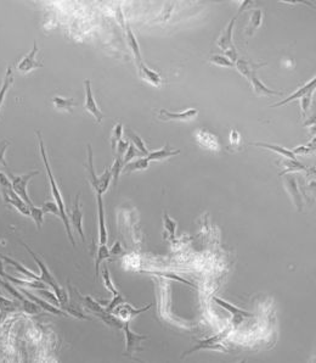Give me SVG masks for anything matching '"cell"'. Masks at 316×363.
<instances>
[{
  "instance_id": "cell-18",
  "label": "cell",
  "mask_w": 316,
  "mask_h": 363,
  "mask_svg": "<svg viewBox=\"0 0 316 363\" xmlns=\"http://www.w3.org/2000/svg\"><path fill=\"white\" fill-rule=\"evenodd\" d=\"M266 63H254L251 62L248 60H244V59H237L235 62L236 68L238 70V72L243 76L244 78H247L248 81H251V78L256 75V71L258 68H261L262 66H265Z\"/></svg>"
},
{
  "instance_id": "cell-17",
  "label": "cell",
  "mask_w": 316,
  "mask_h": 363,
  "mask_svg": "<svg viewBox=\"0 0 316 363\" xmlns=\"http://www.w3.org/2000/svg\"><path fill=\"white\" fill-rule=\"evenodd\" d=\"M236 20H237V17L235 16L230 22H229L228 27H226L225 30L221 32L220 37H219L218 40H216V45H218L221 50H224V52L235 48L233 44V28L234 26H235Z\"/></svg>"
},
{
  "instance_id": "cell-27",
  "label": "cell",
  "mask_w": 316,
  "mask_h": 363,
  "mask_svg": "<svg viewBox=\"0 0 316 363\" xmlns=\"http://www.w3.org/2000/svg\"><path fill=\"white\" fill-rule=\"evenodd\" d=\"M127 43H128L129 48H131L132 55L135 56L136 62L141 63L142 59H141V52H140L139 43H137L136 37L134 35V33H132V30H131V27H127Z\"/></svg>"
},
{
  "instance_id": "cell-50",
  "label": "cell",
  "mask_w": 316,
  "mask_h": 363,
  "mask_svg": "<svg viewBox=\"0 0 316 363\" xmlns=\"http://www.w3.org/2000/svg\"><path fill=\"white\" fill-rule=\"evenodd\" d=\"M314 151V148H312V145H299V147H295L292 150V152L295 156L297 155H310Z\"/></svg>"
},
{
  "instance_id": "cell-19",
  "label": "cell",
  "mask_w": 316,
  "mask_h": 363,
  "mask_svg": "<svg viewBox=\"0 0 316 363\" xmlns=\"http://www.w3.org/2000/svg\"><path fill=\"white\" fill-rule=\"evenodd\" d=\"M137 71H139V76L144 79L145 82H147L149 84L154 87H160L163 83V79L159 76V73H157L156 71L151 70V68L147 67L144 62L137 63Z\"/></svg>"
},
{
  "instance_id": "cell-55",
  "label": "cell",
  "mask_w": 316,
  "mask_h": 363,
  "mask_svg": "<svg viewBox=\"0 0 316 363\" xmlns=\"http://www.w3.org/2000/svg\"><path fill=\"white\" fill-rule=\"evenodd\" d=\"M239 140H241V135H239V133L237 132V129H231V133H230V143L233 145H237L239 143Z\"/></svg>"
},
{
  "instance_id": "cell-4",
  "label": "cell",
  "mask_w": 316,
  "mask_h": 363,
  "mask_svg": "<svg viewBox=\"0 0 316 363\" xmlns=\"http://www.w3.org/2000/svg\"><path fill=\"white\" fill-rule=\"evenodd\" d=\"M231 329H233L231 327H226L225 331L221 332V333L216 334V335H214V336L207 337V339H205V340H200V341H198V344L195 345L192 349L187 350V351L184 352V354H183V357L188 356V355L192 354V352L200 351V350H215V351L228 352V350L225 349V346H223V345L220 344V341L223 339H225V337L229 335V333L231 332Z\"/></svg>"
},
{
  "instance_id": "cell-6",
  "label": "cell",
  "mask_w": 316,
  "mask_h": 363,
  "mask_svg": "<svg viewBox=\"0 0 316 363\" xmlns=\"http://www.w3.org/2000/svg\"><path fill=\"white\" fill-rule=\"evenodd\" d=\"M122 329L126 334V354L124 355L128 357H132L136 351H142L144 349L141 347V342L149 339V336L134 333L129 327V322H126Z\"/></svg>"
},
{
  "instance_id": "cell-33",
  "label": "cell",
  "mask_w": 316,
  "mask_h": 363,
  "mask_svg": "<svg viewBox=\"0 0 316 363\" xmlns=\"http://www.w3.org/2000/svg\"><path fill=\"white\" fill-rule=\"evenodd\" d=\"M60 308H62L63 311L66 312V313L71 314V316L76 317V318H79V319H90L89 317H86L85 314H84L83 310L80 308V306L78 305L77 302H66L65 305H61Z\"/></svg>"
},
{
  "instance_id": "cell-42",
  "label": "cell",
  "mask_w": 316,
  "mask_h": 363,
  "mask_svg": "<svg viewBox=\"0 0 316 363\" xmlns=\"http://www.w3.org/2000/svg\"><path fill=\"white\" fill-rule=\"evenodd\" d=\"M37 295H39L40 298L44 299V300L48 301V302L55 305L56 307H60V301L57 300V296L55 295V293H52V291H49L48 289H45V288L44 289H38Z\"/></svg>"
},
{
  "instance_id": "cell-44",
  "label": "cell",
  "mask_w": 316,
  "mask_h": 363,
  "mask_svg": "<svg viewBox=\"0 0 316 363\" xmlns=\"http://www.w3.org/2000/svg\"><path fill=\"white\" fill-rule=\"evenodd\" d=\"M210 61L214 65L220 66V67H234L235 66V63L231 62L226 56L223 55H211Z\"/></svg>"
},
{
  "instance_id": "cell-24",
  "label": "cell",
  "mask_w": 316,
  "mask_h": 363,
  "mask_svg": "<svg viewBox=\"0 0 316 363\" xmlns=\"http://www.w3.org/2000/svg\"><path fill=\"white\" fill-rule=\"evenodd\" d=\"M251 145L257 148H264V149L271 150V151L276 152V154L282 155L285 158H292V160H297L295 155L293 154L292 150L286 149V148L281 147V145H275V144H267V143H252Z\"/></svg>"
},
{
  "instance_id": "cell-41",
  "label": "cell",
  "mask_w": 316,
  "mask_h": 363,
  "mask_svg": "<svg viewBox=\"0 0 316 363\" xmlns=\"http://www.w3.org/2000/svg\"><path fill=\"white\" fill-rule=\"evenodd\" d=\"M101 274H103V280H104V284H105L106 289L108 291H111L112 295H118L119 291L117 290L116 286H114L113 282H112V278H111V274H109V271L108 268L106 267V266H104L103 268V272H101Z\"/></svg>"
},
{
  "instance_id": "cell-10",
  "label": "cell",
  "mask_w": 316,
  "mask_h": 363,
  "mask_svg": "<svg viewBox=\"0 0 316 363\" xmlns=\"http://www.w3.org/2000/svg\"><path fill=\"white\" fill-rule=\"evenodd\" d=\"M1 195L2 199L6 204H9L10 206H12L14 209H16L20 213H22L24 216H30V210L29 206L15 193L11 189H1Z\"/></svg>"
},
{
  "instance_id": "cell-49",
  "label": "cell",
  "mask_w": 316,
  "mask_h": 363,
  "mask_svg": "<svg viewBox=\"0 0 316 363\" xmlns=\"http://www.w3.org/2000/svg\"><path fill=\"white\" fill-rule=\"evenodd\" d=\"M9 147H10L9 140L4 139L0 142V166H2V167H5V168H7L6 158H5V152H6L7 148Z\"/></svg>"
},
{
  "instance_id": "cell-21",
  "label": "cell",
  "mask_w": 316,
  "mask_h": 363,
  "mask_svg": "<svg viewBox=\"0 0 316 363\" xmlns=\"http://www.w3.org/2000/svg\"><path fill=\"white\" fill-rule=\"evenodd\" d=\"M211 301H213V302H215L216 305L220 306L221 308H224V310L230 312V313L234 316V318L242 319V318H249V317H253V314L249 313V312L242 310V308L236 307V306L231 305V303L228 302V301L221 300V299L216 298V296H213V298H211Z\"/></svg>"
},
{
  "instance_id": "cell-25",
  "label": "cell",
  "mask_w": 316,
  "mask_h": 363,
  "mask_svg": "<svg viewBox=\"0 0 316 363\" xmlns=\"http://www.w3.org/2000/svg\"><path fill=\"white\" fill-rule=\"evenodd\" d=\"M249 82L252 83V88H253V91L256 95H272V94L281 95L282 94V91H272V89L267 88L263 82L257 77V75H254Z\"/></svg>"
},
{
  "instance_id": "cell-3",
  "label": "cell",
  "mask_w": 316,
  "mask_h": 363,
  "mask_svg": "<svg viewBox=\"0 0 316 363\" xmlns=\"http://www.w3.org/2000/svg\"><path fill=\"white\" fill-rule=\"evenodd\" d=\"M86 170H88V180L90 182L91 186L96 194H101L103 195L105 191L108 189L109 183L112 182V171L111 167L106 168L105 172L101 176H96L95 170H94V154L93 148L90 144H88V165H86Z\"/></svg>"
},
{
  "instance_id": "cell-8",
  "label": "cell",
  "mask_w": 316,
  "mask_h": 363,
  "mask_svg": "<svg viewBox=\"0 0 316 363\" xmlns=\"http://www.w3.org/2000/svg\"><path fill=\"white\" fill-rule=\"evenodd\" d=\"M84 87H85V101H84V109L94 116V119L96 120L98 123H100L101 121L104 120L105 115L103 114V111L100 110V107L98 106V103H96L95 98H94V94L93 91H91V86H90V81L86 79L84 81Z\"/></svg>"
},
{
  "instance_id": "cell-43",
  "label": "cell",
  "mask_w": 316,
  "mask_h": 363,
  "mask_svg": "<svg viewBox=\"0 0 316 363\" xmlns=\"http://www.w3.org/2000/svg\"><path fill=\"white\" fill-rule=\"evenodd\" d=\"M22 303V310H24L26 313L28 314H38L40 312L42 308L34 302V301L29 300V299H25V300L21 301Z\"/></svg>"
},
{
  "instance_id": "cell-7",
  "label": "cell",
  "mask_w": 316,
  "mask_h": 363,
  "mask_svg": "<svg viewBox=\"0 0 316 363\" xmlns=\"http://www.w3.org/2000/svg\"><path fill=\"white\" fill-rule=\"evenodd\" d=\"M151 306H152L151 303H149V305L145 306V307L134 308L132 305H129V303H127L126 301H124V302L116 306V307L112 310L111 313H113L114 316L118 317L122 322H131L132 318H135L136 316H139V314L144 313V312H146L149 308H151Z\"/></svg>"
},
{
  "instance_id": "cell-38",
  "label": "cell",
  "mask_w": 316,
  "mask_h": 363,
  "mask_svg": "<svg viewBox=\"0 0 316 363\" xmlns=\"http://www.w3.org/2000/svg\"><path fill=\"white\" fill-rule=\"evenodd\" d=\"M123 158L122 157H118V156H116V158H114V162L113 165L111 166V171H112V182H113V185L116 186L117 183H118V180H119V176H121L122 173V170H123Z\"/></svg>"
},
{
  "instance_id": "cell-16",
  "label": "cell",
  "mask_w": 316,
  "mask_h": 363,
  "mask_svg": "<svg viewBox=\"0 0 316 363\" xmlns=\"http://www.w3.org/2000/svg\"><path fill=\"white\" fill-rule=\"evenodd\" d=\"M285 188L286 190L289 191V194L292 198L293 203H294L295 208L299 212H302L303 210V199H302V194H300L299 189H298V184H297V180L293 177L292 175H289L285 177Z\"/></svg>"
},
{
  "instance_id": "cell-48",
  "label": "cell",
  "mask_w": 316,
  "mask_h": 363,
  "mask_svg": "<svg viewBox=\"0 0 316 363\" xmlns=\"http://www.w3.org/2000/svg\"><path fill=\"white\" fill-rule=\"evenodd\" d=\"M139 154H141V152L137 151L136 148H135L134 145L129 143L128 150H127V152L123 156V165H127V163H128V162H131L132 158L136 157V156L139 155Z\"/></svg>"
},
{
  "instance_id": "cell-22",
  "label": "cell",
  "mask_w": 316,
  "mask_h": 363,
  "mask_svg": "<svg viewBox=\"0 0 316 363\" xmlns=\"http://www.w3.org/2000/svg\"><path fill=\"white\" fill-rule=\"evenodd\" d=\"M179 154H180L179 149L178 150L172 149L170 145L167 143V144H165L162 149L155 150V151L149 152V155L146 156V158L149 161H162V160H165V158L172 157V156L179 155Z\"/></svg>"
},
{
  "instance_id": "cell-52",
  "label": "cell",
  "mask_w": 316,
  "mask_h": 363,
  "mask_svg": "<svg viewBox=\"0 0 316 363\" xmlns=\"http://www.w3.org/2000/svg\"><path fill=\"white\" fill-rule=\"evenodd\" d=\"M124 301H126V300H124V298L121 295V294H118V295H114L111 302H109L108 305H107V307L105 308L106 312H112V310H113L116 306H118L119 303L124 302Z\"/></svg>"
},
{
  "instance_id": "cell-12",
  "label": "cell",
  "mask_w": 316,
  "mask_h": 363,
  "mask_svg": "<svg viewBox=\"0 0 316 363\" xmlns=\"http://www.w3.org/2000/svg\"><path fill=\"white\" fill-rule=\"evenodd\" d=\"M198 110L197 109H187L183 112H170L168 110L160 109L158 117L162 121H190L197 117Z\"/></svg>"
},
{
  "instance_id": "cell-30",
  "label": "cell",
  "mask_w": 316,
  "mask_h": 363,
  "mask_svg": "<svg viewBox=\"0 0 316 363\" xmlns=\"http://www.w3.org/2000/svg\"><path fill=\"white\" fill-rule=\"evenodd\" d=\"M149 165L150 161L147 160L146 156H145V157L137 158V160L132 161V162H128L127 165H124L122 172L129 175V173L134 172V171H144L146 170V168H149Z\"/></svg>"
},
{
  "instance_id": "cell-36",
  "label": "cell",
  "mask_w": 316,
  "mask_h": 363,
  "mask_svg": "<svg viewBox=\"0 0 316 363\" xmlns=\"http://www.w3.org/2000/svg\"><path fill=\"white\" fill-rule=\"evenodd\" d=\"M109 249L107 247V245H99L98 249V256H96L95 261V275L98 278L99 273H100V265L104 260H107L109 257Z\"/></svg>"
},
{
  "instance_id": "cell-5",
  "label": "cell",
  "mask_w": 316,
  "mask_h": 363,
  "mask_svg": "<svg viewBox=\"0 0 316 363\" xmlns=\"http://www.w3.org/2000/svg\"><path fill=\"white\" fill-rule=\"evenodd\" d=\"M38 175H39V171H32V172L26 173V175L20 176H15L12 175V173H9V176H7V177L10 178V181H11L12 190H14L28 206H32L33 203L32 200H30L29 195H28L27 185L28 183H29V181Z\"/></svg>"
},
{
  "instance_id": "cell-28",
  "label": "cell",
  "mask_w": 316,
  "mask_h": 363,
  "mask_svg": "<svg viewBox=\"0 0 316 363\" xmlns=\"http://www.w3.org/2000/svg\"><path fill=\"white\" fill-rule=\"evenodd\" d=\"M0 257H1V259H4L5 261H6V262L9 263V265H11L12 267L15 268V270L19 271L20 273H22V274H24L25 277L27 278V279L39 280V275H37V274H35V273H33L32 271H29V270H28V268L25 267L24 265H21V263L17 262V261H15V260L10 259L9 256H5V255H0Z\"/></svg>"
},
{
  "instance_id": "cell-13",
  "label": "cell",
  "mask_w": 316,
  "mask_h": 363,
  "mask_svg": "<svg viewBox=\"0 0 316 363\" xmlns=\"http://www.w3.org/2000/svg\"><path fill=\"white\" fill-rule=\"evenodd\" d=\"M196 140L198 144L205 149L211 150V151H219L220 150V143L215 134L208 132L205 129H198L196 132Z\"/></svg>"
},
{
  "instance_id": "cell-53",
  "label": "cell",
  "mask_w": 316,
  "mask_h": 363,
  "mask_svg": "<svg viewBox=\"0 0 316 363\" xmlns=\"http://www.w3.org/2000/svg\"><path fill=\"white\" fill-rule=\"evenodd\" d=\"M156 274L158 275H162V277H167V278H170V279H174V280H178V282L180 283H184V284H187V285H191V286H195L192 284V283L187 282V280L183 279V278H180L179 275L177 274H172V273H156Z\"/></svg>"
},
{
  "instance_id": "cell-40",
  "label": "cell",
  "mask_w": 316,
  "mask_h": 363,
  "mask_svg": "<svg viewBox=\"0 0 316 363\" xmlns=\"http://www.w3.org/2000/svg\"><path fill=\"white\" fill-rule=\"evenodd\" d=\"M29 210H30V217L33 218V221H34L35 223V227H37V229H40L42 228L43 223H44V212H43L42 208H37V206L32 205L29 206Z\"/></svg>"
},
{
  "instance_id": "cell-45",
  "label": "cell",
  "mask_w": 316,
  "mask_h": 363,
  "mask_svg": "<svg viewBox=\"0 0 316 363\" xmlns=\"http://www.w3.org/2000/svg\"><path fill=\"white\" fill-rule=\"evenodd\" d=\"M17 305L12 300L4 298V296L0 295V311L1 313H9V312L16 311Z\"/></svg>"
},
{
  "instance_id": "cell-26",
  "label": "cell",
  "mask_w": 316,
  "mask_h": 363,
  "mask_svg": "<svg viewBox=\"0 0 316 363\" xmlns=\"http://www.w3.org/2000/svg\"><path fill=\"white\" fill-rule=\"evenodd\" d=\"M262 22H263V11L261 9H256L251 15V19H249L248 26L246 28V33L248 35H253L254 32L262 26Z\"/></svg>"
},
{
  "instance_id": "cell-14",
  "label": "cell",
  "mask_w": 316,
  "mask_h": 363,
  "mask_svg": "<svg viewBox=\"0 0 316 363\" xmlns=\"http://www.w3.org/2000/svg\"><path fill=\"white\" fill-rule=\"evenodd\" d=\"M98 200V219H99V245H107L108 242V234L105 223V209H104L103 195L96 194Z\"/></svg>"
},
{
  "instance_id": "cell-46",
  "label": "cell",
  "mask_w": 316,
  "mask_h": 363,
  "mask_svg": "<svg viewBox=\"0 0 316 363\" xmlns=\"http://www.w3.org/2000/svg\"><path fill=\"white\" fill-rule=\"evenodd\" d=\"M42 210L44 213H53V216L61 217L60 210H58L57 204L53 203V201H45V203L42 205Z\"/></svg>"
},
{
  "instance_id": "cell-9",
  "label": "cell",
  "mask_w": 316,
  "mask_h": 363,
  "mask_svg": "<svg viewBox=\"0 0 316 363\" xmlns=\"http://www.w3.org/2000/svg\"><path fill=\"white\" fill-rule=\"evenodd\" d=\"M37 54H38V45L37 42H34L33 43L32 50H30V52L16 65V70L19 71L20 73H22V75H27L30 71L35 70V68L43 67L42 63L38 62V61L35 60V55H37Z\"/></svg>"
},
{
  "instance_id": "cell-23",
  "label": "cell",
  "mask_w": 316,
  "mask_h": 363,
  "mask_svg": "<svg viewBox=\"0 0 316 363\" xmlns=\"http://www.w3.org/2000/svg\"><path fill=\"white\" fill-rule=\"evenodd\" d=\"M75 293H76V295L78 296V300L80 301L81 305H83L85 308H88V310L93 311L95 314L103 313V312L106 311L105 308H104L103 306H101V303L98 302V301H96V300H94V299L91 298V296H89V295H81V294L78 293L77 290H75Z\"/></svg>"
},
{
  "instance_id": "cell-51",
  "label": "cell",
  "mask_w": 316,
  "mask_h": 363,
  "mask_svg": "<svg viewBox=\"0 0 316 363\" xmlns=\"http://www.w3.org/2000/svg\"><path fill=\"white\" fill-rule=\"evenodd\" d=\"M128 147H129V143L127 142V140H123V139L119 140L118 144H117V147H116L117 156H118V157L123 158L124 154H126L127 150H128Z\"/></svg>"
},
{
  "instance_id": "cell-34",
  "label": "cell",
  "mask_w": 316,
  "mask_h": 363,
  "mask_svg": "<svg viewBox=\"0 0 316 363\" xmlns=\"http://www.w3.org/2000/svg\"><path fill=\"white\" fill-rule=\"evenodd\" d=\"M282 166H284V170L280 173L281 177L290 172H298V171L305 170V166H303L298 160H292V158H286V160L282 161Z\"/></svg>"
},
{
  "instance_id": "cell-32",
  "label": "cell",
  "mask_w": 316,
  "mask_h": 363,
  "mask_svg": "<svg viewBox=\"0 0 316 363\" xmlns=\"http://www.w3.org/2000/svg\"><path fill=\"white\" fill-rule=\"evenodd\" d=\"M52 101L53 106H55V109L60 110V111H67V112H72V107L77 106L78 105L73 99L62 98V96H53Z\"/></svg>"
},
{
  "instance_id": "cell-31",
  "label": "cell",
  "mask_w": 316,
  "mask_h": 363,
  "mask_svg": "<svg viewBox=\"0 0 316 363\" xmlns=\"http://www.w3.org/2000/svg\"><path fill=\"white\" fill-rule=\"evenodd\" d=\"M14 84V75H12V68L7 67L6 73H5L4 81H2L1 87H0V109H1L2 104L5 101V96H6L7 91L12 87Z\"/></svg>"
},
{
  "instance_id": "cell-47",
  "label": "cell",
  "mask_w": 316,
  "mask_h": 363,
  "mask_svg": "<svg viewBox=\"0 0 316 363\" xmlns=\"http://www.w3.org/2000/svg\"><path fill=\"white\" fill-rule=\"evenodd\" d=\"M313 93H314V91H309V93H307L304 96H303L302 99H300V107H302L303 115H307L308 111H309V110H310V107H312V96H313Z\"/></svg>"
},
{
  "instance_id": "cell-29",
  "label": "cell",
  "mask_w": 316,
  "mask_h": 363,
  "mask_svg": "<svg viewBox=\"0 0 316 363\" xmlns=\"http://www.w3.org/2000/svg\"><path fill=\"white\" fill-rule=\"evenodd\" d=\"M96 316H98L99 318H100L101 321L106 324V326H108L109 328L122 329L123 328L124 323H126V322H122L118 317H116L113 313H111V312L105 311V312H103V313L96 314Z\"/></svg>"
},
{
  "instance_id": "cell-2",
  "label": "cell",
  "mask_w": 316,
  "mask_h": 363,
  "mask_svg": "<svg viewBox=\"0 0 316 363\" xmlns=\"http://www.w3.org/2000/svg\"><path fill=\"white\" fill-rule=\"evenodd\" d=\"M20 242H21L22 246H24L25 249H26L27 251L29 252V255L33 257V260L35 261V263H37L38 267H39L40 273H42V274L39 275V280H40V282H43V283H45V284H47V285L52 286V288L53 289V293H55V295L57 296V300L60 301V306L61 305H65V303L68 301V294H67V291H66L65 289L62 288V286L58 284L57 280L55 279V277H53V275L52 274V272H50L49 268L47 267V265H45V263L43 262L42 259H40V257L38 256V255L35 254V252L33 251V250L30 249V247L28 246L27 244H25V242H22V240H20Z\"/></svg>"
},
{
  "instance_id": "cell-15",
  "label": "cell",
  "mask_w": 316,
  "mask_h": 363,
  "mask_svg": "<svg viewBox=\"0 0 316 363\" xmlns=\"http://www.w3.org/2000/svg\"><path fill=\"white\" fill-rule=\"evenodd\" d=\"M19 290L21 291V293L24 294L25 296H27V298L29 299V300L34 301V302L37 303V305L39 306L40 308H43V310L50 312V313H53V314H56V316H63V317H67L68 316V313H66V312L63 311V310H58V308H60V307H56L55 305H53V303L48 302V301H45L44 299H39V298H38V296L33 295L32 293H29V291L26 290V289H25L24 286H20Z\"/></svg>"
},
{
  "instance_id": "cell-35",
  "label": "cell",
  "mask_w": 316,
  "mask_h": 363,
  "mask_svg": "<svg viewBox=\"0 0 316 363\" xmlns=\"http://www.w3.org/2000/svg\"><path fill=\"white\" fill-rule=\"evenodd\" d=\"M127 134H128V137L131 138V140L132 142V144L134 145V147L136 148V149L139 150V151L141 152L142 155H145V156L149 155L150 151H149V150H147L146 145H145V142L141 139V138L139 137V135L136 134V133L131 132V130H127Z\"/></svg>"
},
{
  "instance_id": "cell-11",
  "label": "cell",
  "mask_w": 316,
  "mask_h": 363,
  "mask_svg": "<svg viewBox=\"0 0 316 363\" xmlns=\"http://www.w3.org/2000/svg\"><path fill=\"white\" fill-rule=\"evenodd\" d=\"M79 198L80 195H77L75 201V205L71 211H67V216L70 214V222L72 223L73 228L77 231V233L79 237H80L81 242H85V235H84V231H83V212H81V206H80V201H79Z\"/></svg>"
},
{
  "instance_id": "cell-20",
  "label": "cell",
  "mask_w": 316,
  "mask_h": 363,
  "mask_svg": "<svg viewBox=\"0 0 316 363\" xmlns=\"http://www.w3.org/2000/svg\"><path fill=\"white\" fill-rule=\"evenodd\" d=\"M315 83H316V78L314 77L312 79V81L308 82L307 84H304V86H302L300 88H298L297 91H294V93L290 94V96H287L285 100H281L280 103L272 105L271 107H279V106H282V105H286L290 103V101H294V100H298V99H302L303 96L305 95L307 93H309V91H313L315 89Z\"/></svg>"
},
{
  "instance_id": "cell-56",
  "label": "cell",
  "mask_w": 316,
  "mask_h": 363,
  "mask_svg": "<svg viewBox=\"0 0 316 363\" xmlns=\"http://www.w3.org/2000/svg\"><path fill=\"white\" fill-rule=\"evenodd\" d=\"M122 250H123V249H122L121 242H116L113 244V246L109 249V254H111V255H119L122 252Z\"/></svg>"
},
{
  "instance_id": "cell-1",
  "label": "cell",
  "mask_w": 316,
  "mask_h": 363,
  "mask_svg": "<svg viewBox=\"0 0 316 363\" xmlns=\"http://www.w3.org/2000/svg\"><path fill=\"white\" fill-rule=\"evenodd\" d=\"M35 134H37L38 142H39V149H40V155H42L43 162H44V166H45V171H47L48 178H49V183H50V185H52V194H53V199H55L56 204H57V206H58V210H60V214H61V217H60V218H61V219H62V223H63V226H65V228H66V232H67V234H68V238H70V242H71V244H72V245H73V246H76L75 237H73L72 229H71V226H70V221H68V216H67V209H66V204H65V201H63L62 194H61L60 189H58V186H57V183H56L55 178H53V171H52V167H50L49 160H48L47 150H45V145H44V142H43L42 134H40V132H35Z\"/></svg>"
},
{
  "instance_id": "cell-54",
  "label": "cell",
  "mask_w": 316,
  "mask_h": 363,
  "mask_svg": "<svg viewBox=\"0 0 316 363\" xmlns=\"http://www.w3.org/2000/svg\"><path fill=\"white\" fill-rule=\"evenodd\" d=\"M0 188L1 189H11L12 188L11 181H10L9 177H7V176L2 172H0Z\"/></svg>"
},
{
  "instance_id": "cell-37",
  "label": "cell",
  "mask_w": 316,
  "mask_h": 363,
  "mask_svg": "<svg viewBox=\"0 0 316 363\" xmlns=\"http://www.w3.org/2000/svg\"><path fill=\"white\" fill-rule=\"evenodd\" d=\"M163 226H164V229L168 232V234H169L170 240L174 239L178 224H177V222H175L174 219H173L172 217L167 213V212L163 213Z\"/></svg>"
},
{
  "instance_id": "cell-39",
  "label": "cell",
  "mask_w": 316,
  "mask_h": 363,
  "mask_svg": "<svg viewBox=\"0 0 316 363\" xmlns=\"http://www.w3.org/2000/svg\"><path fill=\"white\" fill-rule=\"evenodd\" d=\"M123 137V124L118 123L113 127L111 132V137H109V143H111V148L113 151H116V147L118 144L119 140Z\"/></svg>"
}]
</instances>
